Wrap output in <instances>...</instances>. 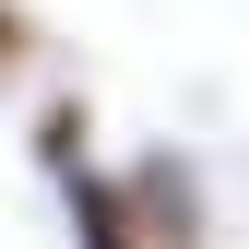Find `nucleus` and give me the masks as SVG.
Segmentation results:
<instances>
[{
  "mask_svg": "<svg viewBox=\"0 0 249 249\" xmlns=\"http://www.w3.org/2000/svg\"><path fill=\"white\" fill-rule=\"evenodd\" d=\"M119 190H131V226H142V249H202L213 226H202V166L178 142H154V154H131L119 166Z\"/></svg>",
  "mask_w": 249,
  "mask_h": 249,
  "instance_id": "nucleus-1",
  "label": "nucleus"
},
{
  "mask_svg": "<svg viewBox=\"0 0 249 249\" xmlns=\"http://www.w3.org/2000/svg\"><path fill=\"white\" fill-rule=\"evenodd\" d=\"M59 202H71V249H142L131 190H119L107 166H59Z\"/></svg>",
  "mask_w": 249,
  "mask_h": 249,
  "instance_id": "nucleus-2",
  "label": "nucleus"
}]
</instances>
